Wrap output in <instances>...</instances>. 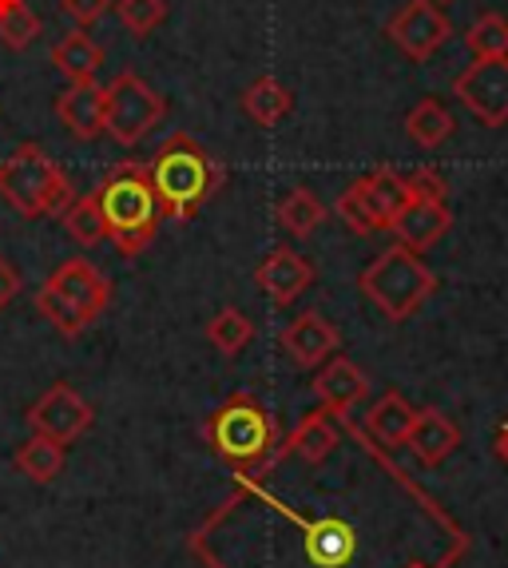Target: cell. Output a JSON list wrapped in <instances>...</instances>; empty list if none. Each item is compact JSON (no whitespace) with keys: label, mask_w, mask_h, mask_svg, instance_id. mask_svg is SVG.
I'll list each match as a JSON object with an SVG mask.
<instances>
[{"label":"cell","mask_w":508,"mask_h":568,"mask_svg":"<svg viewBox=\"0 0 508 568\" xmlns=\"http://www.w3.org/2000/svg\"><path fill=\"white\" fill-rule=\"evenodd\" d=\"M100 215H104V231L115 243L123 258H135L148 251V243L160 231V195H155V183H151L148 163H120L104 175L100 191Z\"/></svg>","instance_id":"cell-1"},{"label":"cell","mask_w":508,"mask_h":568,"mask_svg":"<svg viewBox=\"0 0 508 568\" xmlns=\"http://www.w3.org/2000/svg\"><path fill=\"white\" fill-rule=\"evenodd\" d=\"M207 442L238 477L266 474L283 457V437L274 426L271 409L254 394H231L207 417Z\"/></svg>","instance_id":"cell-2"},{"label":"cell","mask_w":508,"mask_h":568,"mask_svg":"<svg viewBox=\"0 0 508 568\" xmlns=\"http://www.w3.org/2000/svg\"><path fill=\"white\" fill-rule=\"evenodd\" d=\"M155 195H160V211L175 223H191L203 211V203L223 187L226 171L211 160V152L187 132H175L160 148V155L148 163Z\"/></svg>","instance_id":"cell-3"},{"label":"cell","mask_w":508,"mask_h":568,"mask_svg":"<svg viewBox=\"0 0 508 568\" xmlns=\"http://www.w3.org/2000/svg\"><path fill=\"white\" fill-rule=\"evenodd\" d=\"M0 195L24 219H60L75 200L72 180L40 143H20L17 152L0 163Z\"/></svg>","instance_id":"cell-4"},{"label":"cell","mask_w":508,"mask_h":568,"mask_svg":"<svg viewBox=\"0 0 508 568\" xmlns=\"http://www.w3.org/2000/svg\"><path fill=\"white\" fill-rule=\"evenodd\" d=\"M358 286L389 323H405L429 303V294L437 291V275L421 263L417 251L394 243L362 271Z\"/></svg>","instance_id":"cell-5"},{"label":"cell","mask_w":508,"mask_h":568,"mask_svg":"<svg viewBox=\"0 0 508 568\" xmlns=\"http://www.w3.org/2000/svg\"><path fill=\"white\" fill-rule=\"evenodd\" d=\"M409 200L414 195H409L405 175H397L389 168H377L349 183L338 195V203H334V211H338V219L354 235H374V231L394 227V219L402 215Z\"/></svg>","instance_id":"cell-6"},{"label":"cell","mask_w":508,"mask_h":568,"mask_svg":"<svg viewBox=\"0 0 508 568\" xmlns=\"http://www.w3.org/2000/svg\"><path fill=\"white\" fill-rule=\"evenodd\" d=\"M167 115V100L135 72H120L112 84L104 88V132L112 135L120 148H135L148 140L160 120Z\"/></svg>","instance_id":"cell-7"},{"label":"cell","mask_w":508,"mask_h":568,"mask_svg":"<svg viewBox=\"0 0 508 568\" xmlns=\"http://www.w3.org/2000/svg\"><path fill=\"white\" fill-rule=\"evenodd\" d=\"M453 92L461 104L477 115L485 128H505L508 123V57L500 60H473L465 68Z\"/></svg>","instance_id":"cell-8"},{"label":"cell","mask_w":508,"mask_h":568,"mask_svg":"<svg viewBox=\"0 0 508 568\" xmlns=\"http://www.w3.org/2000/svg\"><path fill=\"white\" fill-rule=\"evenodd\" d=\"M389 40L402 48L405 57L425 64V60L434 57L437 48L453 37V24L441 9H437L434 0H409L394 20H389Z\"/></svg>","instance_id":"cell-9"},{"label":"cell","mask_w":508,"mask_h":568,"mask_svg":"<svg viewBox=\"0 0 508 568\" xmlns=\"http://www.w3.org/2000/svg\"><path fill=\"white\" fill-rule=\"evenodd\" d=\"M24 417H29L32 434L52 437V442H60V446H72L75 437L88 434V426L95 422L92 406H88L72 386H64V382L44 389V398H40Z\"/></svg>","instance_id":"cell-10"},{"label":"cell","mask_w":508,"mask_h":568,"mask_svg":"<svg viewBox=\"0 0 508 568\" xmlns=\"http://www.w3.org/2000/svg\"><path fill=\"white\" fill-rule=\"evenodd\" d=\"M254 283L263 286V294L274 306H291L294 298L311 291L314 266L294 251V246H274L263 263L254 266Z\"/></svg>","instance_id":"cell-11"},{"label":"cell","mask_w":508,"mask_h":568,"mask_svg":"<svg viewBox=\"0 0 508 568\" xmlns=\"http://www.w3.org/2000/svg\"><path fill=\"white\" fill-rule=\"evenodd\" d=\"M338 342H342L338 326L329 323V318H322L318 311L298 314V318L278 334V346H283L294 358V366H302V369H318L329 354L338 351Z\"/></svg>","instance_id":"cell-12"},{"label":"cell","mask_w":508,"mask_h":568,"mask_svg":"<svg viewBox=\"0 0 508 568\" xmlns=\"http://www.w3.org/2000/svg\"><path fill=\"white\" fill-rule=\"evenodd\" d=\"M48 283L57 286L68 303H75V311L84 314L88 323H95V318L108 311V303H112V283H108V275H100L88 258H68L64 266L52 271Z\"/></svg>","instance_id":"cell-13"},{"label":"cell","mask_w":508,"mask_h":568,"mask_svg":"<svg viewBox=\"0 0 508 568\" xmlns=\"http://www.w3.org/2000/svg\"><path fill=\"white\" fill-rule=\"evenodd\" d=\"M449 227H453V215H449V207H445V200H409L389 231L397 235V243L421 255V251H429L434 243H441Z\"/></svg>","instance_id":"cell-14"},{"label":"cell","mask_w":508,"mask_h":568,"mask_svg":"<svg viewBox=\"0 0 508 568\" xmlns=\"http://www.w3.org/2000/svg\"><path fill=\"white\" fill-rule=\"evenodd\" d=\"M314 394H318L322 409H329L334 417H346L369 394V378L349 358H329L314 378Z\"/></svg>","instance_id":"cell-15"},{"label":"cell","mask_w":508,"mask_h":568,"mask_svg":"<svg viewBox=\"0 0 508 568\" xmlns=\"http://www.w3.org/2000/svg\"><path fill=\"white\" fill-rule=\"evenodd\" d=\"M57 115L75 140H95L104 132V88L88 80V84H68L57 95Z\"/></svg>","instance_id":"cell-16"},{"label":"cell","mask_w":508,"mask_h":568,"mask_svg":"<svg viewBox=\"0 0 508 568\" xmlns=\"http://www.w3.org/2000/svg\"><path fill=\"white\" fill-rule=\"evenodd\" d=\"M405 446L414 449L417 462L434 469V465H441L453 449L461 446V429L453 426L441 409H417L414 429H409V437H405Z\"/></svg>","instance_id":"cell-17"},{"label":"cell","mask_w":508,"mask_h":568,"mask_svg":"<svg viewBox=\"0 0 508 568\" xmlns=\"http://www.w3.org/2000/svg\"><path fill=\"white\" fill-rule=\"evenodd\" d=\"M302 529H306V557L318 568H342L358 549V532L338 517H326L318 525L302 521Z\"/></svg>","instance_id":"cell-18"},{"label":"cell","mask_w":508,"mask_h":568,"mask_svg":"<svg viewBox=\"0 0 508 568\" xmlns=\"http://www.w3.org/2000/svg\"><path fill=\"white\" fill-rule=\"evenodd\" d=\"M338 449V426L329 422V409H314L294 426V434L283 442V457L298 454L306 465H322L329 454Z\"/></svg>","instance_id":"cell-19"},{"label":"cell","mask_w":508,"mask_h":568,"mask_svg":"<svg viewBox=\"0 0 508 568\" xmlns=\"http://www.w3.org/2000/svg\"><path fill=\"white\" fill-rule=\"evenodd\" d=\"M414 417H417V409L409 406L397 389H389V394H382V398L369 406L366 434L374 437V442H382V446H405V437L414 429Z\"/></svg>","instance_id":"cell-20"},{"label":"cell","mask_w":508,"mask_h":568,"mask_svg":"<svg viewBox=\"0 0 508 568\" xmlns=\"http://www.w3.org/2000/svg\"><path fill=\"white\" fill-rule=\"evenodd\" d=\"M12 465H17L29 481L48 485V481H57V477L64 474V446H60V442H52V437H44V434H32L24 446H17Z\"/></svg>","instance_id":"cell-21"},{"label":"cell","mask_w":508,"mask_h":568,"mask_svg":"<svg viewBox=\"0 0 508 568\" xmlns=\"http://www.w3.org/2000/svg\"><path fill=\"white\" fill-rule=\"evenodd\" d=\"M294 108V95L291 88H283L274 77H258L251 88L243 92V112L251 115L258 128H274V123H283Z\"/></svg>","instance_id":"cell-22"},{"label":"cell","mask_w":508,"mask_h":568,"mask_svg":"<svg viewBox=\"0 0 508 568\" xmlns=\"http://www.w3.org/2000/svg\"><path fill=\"white\" fill-rule=\"evenodd\" d=\"M52 64H57V72H64L72 84H88V80H95L100 64H104V48L92 44L84 32H72V37H64L52 48Z\"/></svg>","instance_id":"cell-23"},{"label":"cell","mask_w":508,"mask_h":568,"mask_svg":"<svg viewBox=\"0 0 508 568\" xmlns=\"http://www.w3.org/2000/svg\"><path fill=\"white\" fill-rule=\"evenodd\" d=\"M274 219H278V227H283L286 235L306 239V235H314V231L322 227V219H326V203H322L311 187H294V191H286V195H283V203H278Z\"/></svg>","instance_id":"cell-24"},{"label":"cell","mask_w":508,"mask_h":568,"mask_svg":"<svg viewBox=\"0 0 508 568\" xmlns=\"http://www.w3.org/2000/svg\"><path fill=\"white\" fill-rule=\"evenodd\" d=\"M453 115H449V108L441 104V100H421V104H414V112L405 115V132H409V140L417 143V148H441L445 140L453 135Z\"/></svg>","instance_id":"cell-25"},{"label":"cell","mask_w":508,"mask_h":568,"mask_svg":"<svg viewBox=\"0 0 508 568\" xmlns=\"http://www.w3.org/2000/svg\"><path fill=\"white\" fill-rule=\"evenodd\" d=\"M251 338H254V323L238 306H223L207 323V342L219 354H226V358H235Z\"/></svg>","instance_id":"cell-26"},{"label":"cell","mask_w":508,"mask_h":568,"mask_svg":"<svg viewBox=\"0 0 508 568\" xmlns=\"http://www.w3.org/2000/svg\"><path fill=\"white\" fill-rule=\"evenodd\" d=\"M465 44L473 48L477 60H500L508 57V20L500 12H480L465 32Z\"/></svg>","instance_id":"cell-27"},{"label":"cell","mask_w":508,"mask_h":568,"mask_svg":"<svg viewBox=\"0 0 508 568\" xmlns=\"http://www.w3.org/2000/svg\"><path fill=\"white\" fill-rule=\"evenodd\" d=\"M40 37V17L24 0H0V40L12 52H24Z\"/></svg>","instance_id":"cell-28"},{"label":"cell","mask_w":508,"mask_h":568,"mask_svg":"<svg viewBox=\"0 0 508 568\" xmlns=\"http://www.w3.org/2000/svg\"><path fill=\"white\" fill-rule=\"evenodd\" d=\"M37 311H40V318H48L52 331H60L64 338H75V334H84L88 326H92L84 314L75 311V303H68L64 294H60L52 283H44L37 291Z\"/></svg>","instance_id":"cell-29"},{"label":"cell","mask_w":508,"mask_h":568,"mask_svg":"<svg viewBox=\"0 0 508 568\" xmlns=\"http://www.w3.org/2000/svg\"><path fill=\"white\" fill-rule=\"evenodd\" d=\"M60 219H64L68 235H72L80 246H100V243L108 239L104 215H100V200H95V195H84V200H72V207H68Z\"/></svg>","instance_id":"cell-30"},{"label":"cell","mask_w":508,"mask_h":568,"mask_svg":"<svg viewBox=\"0 0 508 568\" xmlns=\"http://www.w3.org/2000/svg\"><path fill=\"white\" fill-rule=\"evenodd\" d=\"M115 12L123 29L143 40L167 20V0H115Z\"/></svg>","instance_id":"cell-31"},{"label":"cell","mask_w":508,"mask_h":568,"mask_svg":"<svg viewBox=\"0 0 508 568\" xmlns=\"http://www.w3.org/2000/svg\"><path fill=\"white\" fill-rule=\"evenodd\" d=\"M405 183H409V195L414 200H445V180L437 175V171H429V168H421V171H414V175H405Z\"/></svg>","instance_id":"cell-32"},{"label":"cell","mask_w":508,"mask_h":568,"mask_svg":"<svg viewBox=\"0 0 508 568\" xmlns=\"http://www.w3.org/2000/svg\"><path fill=\"white\" fill-rule=\"evenodd\" d=\"M108 4H112V0H60V12H68L80 29H88V24H95V20L104 17Z\"/></svg>","instance_id":"cell-33"},{"label":"cell","mask_w":508,"mask_h":568,"mask_svg":"<svg viewBox=\"0 0 508 568\" xmlns=\"http://www.w3.org/2000/svg\"><path fill=\"white\" fill-rule=\"evenodd\" d=\"M20 286H24V283H20V271L9 263V258L0 255V311H4V306H12V298L20 294Z\"/></svg>","instance_id":"cell-34"},{"label":"cell","mask_w":508,"mask_h":568,"mask_svg":"<svg viewBox=\"0 0 508 568\" xmlns=\"http://www.w3.org/2000/svg\"><path fill=\"white\" fill-rule=\"evenodd\" d=\"M405 568H429V565H421V560H414V565H405Z\"/></svg>","instance_id":"cell-35"},{"label":"cell","mask_w":508,"mask_h":568,"mask_svg":"<svg viewBox=\"0 0 508 568\" xmlns=\"http://www.w3.org/2000/svg\"><path fill=\"white\" fill-rule=\"evenodd\" d=\"M434 4H441V0H434Z\"/></svg>","instance_id":"cell-36"}]
</instances>
